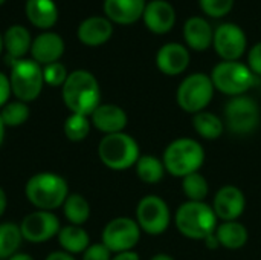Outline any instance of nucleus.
<instances>
[{"mask_svg": "<svg viewBox=\"0 0 261 260\" xmlns=\"http://www.w3.org/2000/svg\"><path fill=\"white\" fill-rule=\"evenodd\" d=\"M63 101L72 113L90 116L101 104V89L93 74L78 69L63 84Z\"/></svg>", "mask_w": 261, "mask_h": 260, "instance_id": "nucleus-1", "label": "nucleus"}, {"mask_svg": "<svg viewBox=\"0 0 261 260\" xmlns=\"http://www.w3.org/2000/svg\"><path fill=\"white\" fill-rule=\"evenodd\" d=\"M24 195L37 210L54 211L63 207L70 193L67 181L63 176L54 172H41L28 179Z\"/></svg>", "mask_w": 261, "mask_h": 260, "instance_id": "nucleus-2", "label": "nucleus"}, {"mask_svg": "<svg viewBox=\"0 0 261 260\" xmlns=\"http://www.w3.org/2000/svg\"><path fill=\"white\" fill-rule=\"evenodd\" d=\"M176 227L179 233L193 241H205L217 228V216L205 202L188 201L176 213Z\"/></svg>", "mask_w": 261, "mask_h": 260, "instance_id": "nucleus-3", "label": "nucleus"}, {"mask_svg": "<svg viewBox=\"0 0 261 260\" xmlns=\"http://www.w3.org/2000/svg\"><path fill=\"white\" fill-rule=\"evenodd\" d=\"M205 152L200 143L191 138H179L173 141L164 152L165 170L177 178H185L199 172L203 166Z\"/></svg>", "mask_w": 261, "mask_h": 260, "instance_id": "nucleus-4", "label": "nucleus"}, {"mask_svg": "<svg viewBox=\"0 0 261 260\" xmlns=\"http://www.w3.org/2000/svg\"><path fill=\"white\" fill-rule=\"evenodd\" d=\"M98 156L101 162L112 170H127L136 166L139 146L133 136L124 132L104 135L98 144Z\"/></svg>", "mask_w": 261, "mask_h": 260, "instance_id": "nucleus-5", "label": "nucleus"}, {"mask_svg": "<svg viewBox=\"0 0 261 260\" xmlns=\"http://www.w3.org/2000/svg\"><path fill=\"white\" fill-rule=\"evenodd\" d=\"M9 81L12 95L28 104L37 100L43 90V67L34 60H15L11 67Z\"/></svg>", "mask_w": 261, "mask_h": 260, "instance_id": "nucleus-6", "label": "nucleus"}, {"mask_svg": "<svg viewBox=\"0 0 261 260\" xmlns=\"http://www.w3.org/2000/svg\"><path fill=\"white\" fill-rule=\"evenodd\" d=\"M214 89L231 97H240L254 84V74L239 61H222L211 74Z\"/></svg>", "mask_w": 261, "mask_h": 260, "instance_id": "nucleus-7", "label": "nucleus"}, {"mask_svg": "<svg viewBox=\"0 0 261 260\" xmlns=\"http://www.w3.org/2000/svg\"><path fill=\"white\" fill-rule=\"evenodd\" d=\"M214 95V84L211 77L205 74H193L187 77L176 93L177 104L182 110L190 113L203 112V109L211 103Z\"/></svg>", "mask_w": 261, "mask_h": 260, "instance_id": "nucleus-8", "label": "nucleus"}, {"mask_svg": "<svg viewBox=\"0 0 261 260\" xmlns=\"http://www.w3.org/2000/svg\"><path fill=\"white\" fill-rule=\"evenodd\" d=\"M225 116L226 126L232 133L248 135L252 133L260 123V109L252 98L240 95L228 101Z\"/></svg>", "mask_w": 261, "mask_h": 260, "instance_id": "nucleus-9", "label": "nucleus"}, {"mask_svg": "<svg viewBox=\"0 0 261 260\" xmlns=\"http://www.w3.org/2000/svg\"><path fill=\"white\" fill-rule=\"evenodd\" d=\"M170 219V208L162 198L148 195L139 201L136 208V222L141 231L151 236H159L168 228Z\"/></svg>", "mask_w": 261, "mask_h": 260, "instance_id": "nucleus-10", "label": "nucleus"}, {"mask_svg": "<svg viewBox=\"0 0 261 260\" xmlns=\"http://www.w3.org/2000/svg\"><path fill=\"white\" fill-rule=\"evenodd\" d=\"M139 239L141 228L138 222L130 218L112 219L102 230V244L115 254L133 250Z\"/></svg>", "mask_w": 261, "mask_h": 260, "instance_id": "nucleus-11", "label": "nucleus"}, {"mask_svg": "<svg viewBox=\"0 0 261 260\" xmlns=\"http://www.w3.org/2000/svg\"><path fill=\"white\" fill-rule=\"evenodd\" d=\"M23 241L31 244H43L58 236L61 225L60 219L54 211L35 210L24 216V219L18 224Z\"/></svg>", "mask_w": 261, "mask_h": 260, "instance_id": "nucleus-12", "label": "nucleus"}, {"mask_svg": "<svg viewBox=\"0 0 261 260\" xmlns=\"http://www.w3.org/2000/svg\"><path fill=\"white\" fill-rule=\"evenodd\" d=\"M213 44L223 61H237L246 51V35L240 26L225 23L216 29Z\"/></svg>", "mask_w": 261, "mask_h": 260, "instance_id": "nucleus-13", "label": "nucleus"}, {"mask_svg": "<svg viewBox=\"0 0 261 260\" xmlns=\"http://www.w3.org/2000/svg\"><path fill=\"white\" fill-rule=\"evenodd\" d=\"M246 207L245 195L236 185H225L222 187L214 196V213L225 222L237 221Z\"/></svg>", "mask_w": 261, "mask_h": 260, "instance_id": "nucleus-14", "label": "nucleus"}, {"mask_svg": "<svg viewBox=\"0 0 261 260\" xmlns=\"http://www.w3.org/2000/svg\"><path fill=\"white\" fill-rule=\"evenodd\" d=\"M89 118L92 126L104 135L124 132L128 123L125 110L116 104H99Z\"/></svg>", "mask_w": 261, "mask_h": 260, "instance_id": "nucleus-15", "label": "nucleus"}, {"mask_svg": "<svg viewBox=\"0 0 261 260\" xmlns=\"http://www.w3.org/2000/svg\"><path fill=\"white\" fill-rule=\"evenodd\" d=\"M142 17L147 28L154 34H165L176 23V11L165 0H151L145 5Z\"/></svg>", "mask_w": 261, "mask_h": 260, "instance_id": "nucleus-16", "label": "nucleus"}, {"mask_svg": "<svg viewBox=\"0 0 261 260\" xmlns=\"http://www.w3.org/2000/svg\"><path fill=\"white\" fill-rule=\"evenodd\" d=\"M156 64L165 75H179L190 64V52L184 44L167 43L159 49L156 55Z\"/></svg>", "mask_w": 261, "mask_h": 260, "instance_id": "nucleus-17", "label": "nucleus"}, {"mask_svg": "<svg viewBox=\"0 0 261 260\" xmlns=\"http://www.w3.org/2000/svg\"><path fill=\"white\" fill-rule=\"evenodd\" d=\"M64 52V41L55 32H43L31 44V54L38 64H50L60 60Z\"/></svg>", "mask_w": 261, "mask_h": 260, "instance_id": "nucleus-18", "label": "nucleus"}, {"mask_svg": "<svg viewBox=\"0 0 261 260\" xmlns=\"http://www.w3.org/2000/svg\"><path fill=\"white\" fill-rule=\"evenodd\" d=\"M113 32L112 21L106 17L93 15L81 21L78 26V38L81 43L87 46H99L104 44Z\"/></svg>", "mask_w": 261, "mask_h": 260, "instance_id": "nucleus-19", "label": "nucleus"}, {"mask_svg": "<svg viewBox=\"0 0 261 260\" xmlns=\"http://www.w3.org/2000/svg\"><path fill=\"white\" fill-rule=\"evenodd\" d=\"M145 0H104L106 15L121 25H130L142 17Z\"/></svg>", "mask_w": 261, "mask_h": 260, "instance_id": "nucleus-20", "label": "nucleus"}, {"mask_svg": "<svg viewBox=\"0 0 261 260\" xmlns=\"http://www.w3.org/2000/svg\"><path fill=\"white\" fill-rule=\"evenodd\" d=\"M184 37L187 44L194 51H205L213 44L214 32L211 25L202 17H191L184 25Z\"/></svg>", "mask_w": 261, "mask_h": 260, "instance_id": "nucleus-21", "label": "nucleus"}, {"mask_svg": "<svg viewBox=\"0 0 261 260\" xmlns=\"http://www.w3.org/2000/svg\"><path fill=\"white\" fill-rule=\"evenodd\" d=\"M57 238H58V244L63 248V251H66L72 256L83 254L90 245V238H89L87 231L80 225L69 224L66 227H61Z\"/></svg>", "mask_w": 261, "mask_h": 260, "instance_id": "nucleus-22", "label": "nucleus"}, {"mask_svg": "<svg viewBox=\"0 0 261 260\" xmlns=\"http://www.w3.org/2000/svg\"><path fill=\"white\" fill-rule=\"evenodd\" d=\"M26 14L32 25L38 28H50L58 18V9L54 0H28Z\"/></svg>", "mask_w": 261, "mask_h": 260, "instance_id": "nucleus-23", "label": "nucleus"}, {"mask_svg": "<svg viewBox=\"0 0 261 260\" xmlns=\"http://www.w3.org/2000/svg\"><path fill=\"white\" fill-rule=\"evenodd\" d=\"M216 236L220 247H225L228 250H240L248 242V230L243 224L237 221H229L219 225L216 228Z\"/></svg>", "mask_w": 261, "mask_h": 260, "instance_id": "nucleus-24", "label": "nucleus"}, {"mask_svg": "<svg viewBox=\"0 0 261 260\" xmlns=\"http://www.w3.org/2000/svg\"><path fill=\"white\" fill-rule=\"evenodd\" d=\"M3 44L9 54V57L15 60H21V57L31 51V34L26 28L20 26V25H14L11 28L6 29L5 37H3Z\"/></svg>", "mask_w": 261, "mask_h": 260, "instance_id": "nucleus-25", "label": "nucleus"}, {"mask_svg": "<svg viewBox=\"0 0 261 260\" xmlns=\"http://www.w3.org/2000/svg\"><path fill=\"white\" fill-rule=\"evenodd\" d=\"M63 211L70 225L83 227L90 218V205L80 193H70L63 204Z\"/></svg>", "mask_w": 261, "mask_h": 260, "instance_id": "nucleus-26", "label": "nucleus"}, {"mask_svg": "<svg viewBox=\"0 0 261 260\" xmlns=\"http://www.w3.org/2000/svg\"><path fill=\"white\" fill-rule=\"evenodd\" d=\"M23 236L20 231V225L14 222H3L0 224V260H8L21 245Z\"/></svg>", "mask_w": 261, "mask_h": 260, "instance_id": "nucleus-27", "label": "nucleus"}, {"mask_svg": "<svg viewBox=\"0 0 261 260\" xmlns=\"http://www.w3.org/2000/svg\"><path fill=\"white\" fill-rule=\"evenodd\" d=\"M165 166L164 162L151 155H144L139 156L138 162H136V175L138 178L145 182V184H156L159 182L164 175H165Z\"/></svg>", "mask_w": 261, "mask_h": 260, "instance_id": "nucleus-28", "label": "nucleus"}, {"mask_svg": "<svg viewBox=\"0 0 261 260\" xmlns=\"http://www.w3.org/2000/svg\"><path fill=\"white\" fill-rule=\"evenodd\" d=\"M193 126L197 135L205 139H217L223 133V121L211 112H199L193 118Z\"/></svg>", "mask_w": 261, "mask_h": 260, "instance_id": "nucleus-29", "label": "nucleus"}, {"mask_svg": "<svg viewBox=\"0 0 261 260\" xmlns=\"http://www.w3.org/2000/svg\"><path fill=\"white\" fill-rule=\"evenodd\" d=\"M90 127H92L90 118L80 113H70L63 126L66 138L72 143L84 141L90 133Z\"/></svg>", "mask_w": 261, "mask_h": 260, "instance_id": "nucleus-30", "label": "nucleus"}, {"mask_svg": "<svg viewBox=\"0 0 261 260\" xmlns=\"http://www.w3.org/2000/svg\"><path fill=\"white\" fill-rule=\"evenodd\" d=\"M0 116L5 123L6 127H20L23 126L28 118H29V107L26 103L23 101H9L6 103L2 110H0Z\"/></svg>", "mask_w": 261, "mask_h": 260, "instance_id": "nucleus-31", "label": "nucleus"}, {"mask_svg": "<svg viewBox=\"0 0 261 260\" xmlns=\"http://www.w3.org/2000/svg\"><path fill=\"white\" fill-rule=\"evenodd\" d=\"M182 188L185 196L188 198V201H194V202H203V199L208 196L210 187L206 179L199 173H191L185 178H182Z\"/></svg>", "mask_w": 261, "mask_h": 260, "instance_id": "nucleus-32", "label": "nucleus"}, {"mask_svg": "<svg viewBox=\"0 0 261 260\" xmlns=\"http://www.w3.org/2000/svg\"><path fill=\"white\" fill-rule=\"evenodd\" d=\"M69 74H67V69L63 63L60 61H55V63H50V64H46L43 67V78H44V83L52 86V87H58L66 83Z\"/></svg>", "mask_w": 261, "mask_h": 260, "instance_id": "nucleus-33", "label": "nucleus"}, {"mask_svg": "<svg viewBox=\"0 0 261 260\" xmlns=\"http://www.w3.org/2000/svg\"><path fill=\"white\" fill-rule=\"evenodd\" d=\"M199 3L210 17H223L232 9L234 0H199Z\"/></svg>", "mask_w": 261, "mask_h": 260, "instance_id": "nucleus-34", "label": "nucleus"}, {"mask_svg": "<svg viewBox=\"0 0 261 260\" xmlns=\"http://www.w3.org/2000/svg\"><path fill=\"white\" fill-rule=\"evenodd\" d=\"M83 260H112V251L101 244H90L83 253Z\"/></svg>", "mask_w": 261, "mask_h": 260, "instance_id": "nucleus-35", "label": "nucleus"}, {"mask_svg": "<svg viewBox=\"0 0 261 260\" xmlns=\"http://www.w3.org/2000/svg\"><path fill=\"white\" fill-rule=\"evenodd\" d=\"M248 63L252 74L261 75V41L251 48L248 55Z\"/></svg>", "mask_w": 261, "mask_h": 260, "instance_id": "nucleus-36", "label": "nucleus"}, {"mask_svg": "<svg viewBox=\"0 0 261 260\" xmlns=\"http://www.w3.org/2000/svg\"><path fill=\"white\" fill-rule=\"evenodd\" d=\"M12 90H11V81L9 77H6L3 72H0V109L9 103V97H11Z\"/></svg>", "mask_w": 261, "mask_h": 260, "instance_id": "nucleus-37", "label": "nucleus"}, {"mask_svg": "<svg viewBox=\"0 0 261 260\" xmlns=\"http://www.w3.org/2000/svg\"><path fill=\"white\" fill-rule=\"evenodd\" d=\"M112 260H141V257L136 251L130 250V251L116 253L115 256H112Z\"/></svg>", "mask_w": 261, "mask_h": 260, "instance_id": "nucleus-38", "label": "nucleus"}, {"mask_svg": "<svg viewBox=\"0 0 261 260\" xmlns=\"http://www.w3.org/2000/svg\"><path fill=\"white\" fill-rule=\"evenodd\" d=\"M44 260H76L72 254H69V253H66V251H52L50 254H47L46 256V259Z\"/></svg>", "mask_w": 261, "mask_h": 260, "instance_id": "nucleus-39", "label": "nucleus"}, {"mask_svg": "<svg viewBox=\"0 0 261 260\" xmlns=\"http://www.w3.org/2000/svg\"><path fill=\"white\" fill-rule=\"evenodd\" d=\"M203 242H205V245H206L210 250H216V248H219V247H220L219 239H217V236H216V231H214L213 234H210Z\"/></svg>", "mask_w": 261, "mask_h": 260, "instance_id": "nucleus-40", "label": "nucleus"}, {"mask_svg": "<svg viewBox=\"0 0 261 260\" xmlns=\"http://www.w3.org/2000/svg\"><path fill=\"white\" fill-rule=\"evenodd\" d=\"M8 208V196H6V192L0 187V218L5 215Z\"/></svg>", "mask_w": 261, "mask_h": 260, "instance_id": "nucleus-41", "label": "nucleus"}, {"mask_svg": "<svg viewBox=\"0 0 261 260\" xmlns=\"http://www.w3.org/2000/svg\"><path fill=\"white\" fill-rule=\"evenodd\" d=\"M8 260H34V257L31 254H28V253H15Z\"/></svg>", "mask_w": 261, "mask_h": 260, "instance_id": "nucleus-42", "label": "nucleus"}, {"mask_svg": "<svg viewBox=\"0 0 261 260\" xmlns=\"http://www.w3.org/2000/svg\"><path fill=\"white\" fill-rule=\"evenodd\" d=\"M5 132H6V126H5V123H3V120L0 116V147H2L3 139H5Z\"/></svg>", "mask_w": 261, "mask_h": 260, "instance_id": "nucleus-43", "label": "nucleus"}, {"mask_svg": "<svg viewBox=\"0 0 261 260\" xmlns=\"http://www.w3.org/2000/svg\"><path fill=\"white\" fill-rule=\"evenodd\" d=\"M151 260H174L171 256H168V254H164V253H161V254H156V256H153Z\"/></svg>", "mask_w": 261, "mask_h": 260, "instance_id": "nucleus-44", "label": "nucleus"}, {"mask_svg": "<svg viewBox=\"0 0 261 260\" xmlns=\"http://www.w3.org/2000/svg\"><path fill=\"white\" fill-rule=\"evenodd\" d=\"M5 48V44H3V37L0 35V54H2V49Z\"/></svg>", "mask_w": 261, "mask_h": 260, "instance_id": "nucleus-45", "label": "nucleus"}, {"mask_svg": "<svg viewBox=\"0 0 261 260\" xmlns=\"http://www.w3.org/2000/svg\"><path fill=\"white\" fill-rule=\"evenodd\" d=\"M3 2H5V0H0V5H2V3H3Z\"/></svg>", "mask_w": 261, "mask_h": 260, "instance_id": "nucleus-46", "label": "nucleus"}]
</instances>
